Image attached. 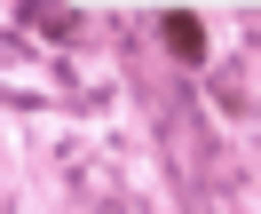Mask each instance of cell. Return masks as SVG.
Here are the masks:
<instances>
[{"label":"cell","mask_w":261,"mask_h":214,"mask_svg":"<svg viewBox=\"0 0 261 214\" xmlns=\"http://www.w3.org/2000/svg\"><path fill=\"white\" fill-rule=\"evenodd\" d=\"M159 40L182 56V64H206V24H198V8H166V16H159Z\"/></svg>","instance_id":"1"},{"label":"cell","mask_w":261,"mask_h":214,"mask_svg":"<svg viewBox=\"0 0 261 214\" xmlns=\"http://www.w3.org/2000/svg\"><path fill=\"white\" fill-rule=\"evenodd\" d=\"M24 8V24H32V32H48V40H80V16H71V8H48V0H16Z\"/></svg>","instance_id":"2"}]
</instances>
